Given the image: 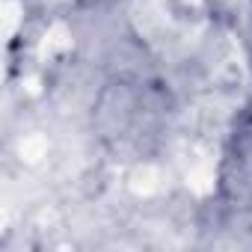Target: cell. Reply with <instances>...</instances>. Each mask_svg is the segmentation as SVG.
Returning a JSON list of instances; mask_svg holds the SVG:
<instances>
[{
	"mask_svg": "<svg viewBox=\"0 0 252 252\" xmlns=\"http://www.w3.org/2000/svg\"><path fill=\"white\" fill-rule=\"evenodd\" d=\"M208 21L234 36L252 57V0H205Z\"/></svg>",
	"mask_w": 252,
	"mask_h": 252,
	"instance_id": "cell-1",
	"label": "cell"
}]
</instances>
